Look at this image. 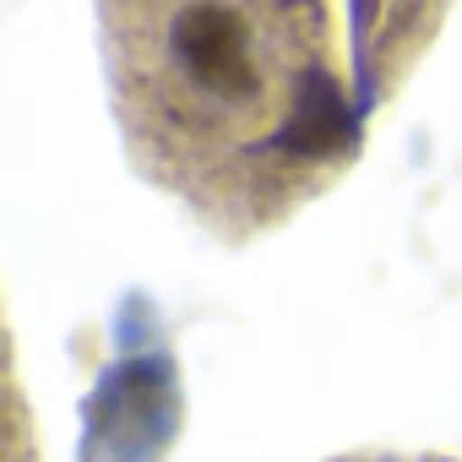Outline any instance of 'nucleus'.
<instances>
[{"mask_svg":"<svg viewBox=\"0 0 462 462\" xmlns=\"http://www.w3.org/2000/svg\"><path fill=\"white\" fill-rule=\"evenodd\" d=\"M163 60L196 104L235 115L262 104V39L245 6L235 0H180L163 23Z\"/></svg>","mask_w":462,"mask_h":462,"instance_id":"f257e3e1","label":"nucleus"},{"mask_svg":"<svg viewBox=\"0 0 462 462\" xmlns=\"http://www.w3.org/2000/svg\"><path fill=\"white\" fill-rule=\"evenodd\" d=\"M289 152L300 158H337L348 142H354V115L337 93V82L327 71H310L294 93V109H289V125L278 136Z\"/></svg>","mask_w":462,"mask_h":462,"instance_id":"f03ea898","label":"nucleus"}]
</instances>
